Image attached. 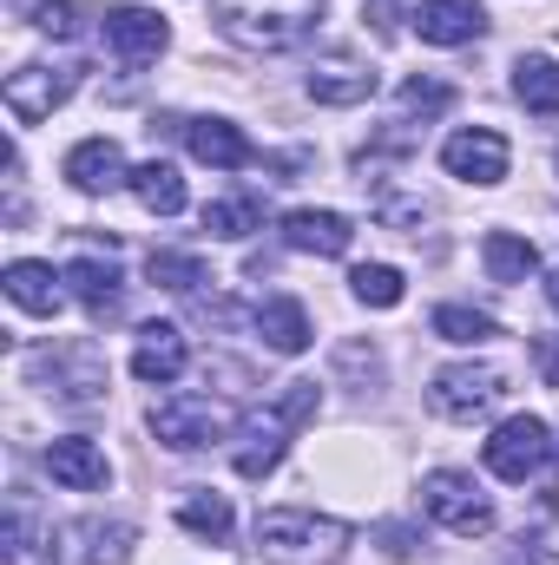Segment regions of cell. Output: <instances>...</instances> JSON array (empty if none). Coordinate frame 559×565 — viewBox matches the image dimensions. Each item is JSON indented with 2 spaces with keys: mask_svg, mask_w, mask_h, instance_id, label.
<instances>
[{
  "mask_svg": "<svg viewBox=\"0 0 559 565\" xmlns=\"http://www.w3.org/2000/svg\"><path fill=\"white\" fill-rule=\"evenodd\" d=\"M13 20H27V26L53 33V40H73L80 33V7L73 0H13Z\"/></svg>",
  "mask_w": 559,
  "mask_h": 565,
  "instance_id": "f1b7e54d",
  "label": "cell"
},
{
  "mask_svg": "<svg viewBox=\"0 0 559 565\" xmlns=\"http://www.w3.org/2000/svg\"><path fill=\"white\" fill-rule=\"evenodd\" d=\"M133 198H139L151 217H178V211H184V178H178V164L145 158L139 171H133Z\"/></svg>",
  "mask_w": 559,
  "mask_h": 565,
  "instance_id": "44dd1931",
  "label": "cell"
},
{
  "mask_svg": "<svg viewBox=\"0 0 559 565\" xmlns=\"http://www.w3.org/2000/svg\"><path fill=\"white\" fill-rule=\"evenodd\" d=\"M165 20L151 7H106V46L126 60V66H151L165 53Z\"/></svg>",
  "mask_w": 559,
  "mask_h": 565,
  "instance_id": "30bf717a",
  "label": "cell"
},
{
  "mask_svg": "<svg viewBox=\"0 0 559 565\" xmlns=\"http://www.w3.org/2000/svg\"><path fill=\"white\" fill-rule=\"evenodd\" d=\"M231 427L238 422H231V408H224L218 395H171V402L151 408V434H158L165 447H178V454H198V447L224 440Z\"/></svg>",
  "mask_w": 559,
  "mask_h": 565,
  "instance_id": "277c9868",
  "label": "cell"
},
{
  "mask_svg": "<svg viewBox=\"0 0 559 565\" xmlns=\"http://www.w3.org/2000/svg\"><path fill=\"white\" fill-rule=\"evenodd\" d=\"M184 362H191L184 329H178V322H145L139 349H133V375H139V382H158V388H171V382L184 375Z\"/></svg>",
  "mask_w": 559,
  "mask_h": 565,
  "instance_id": "7c38bea8",
  "label": "cell"
},
{
  "mask_svg": "<svg viewBox=\"0 0 559 565\" xmlns=\"http://www.w3.org/2000/svg\"><path fill=\"white\" fill-rule=\"evenodd\" d=\"M178 132H184V145H191V158H204V164H218V171L257 164V145L244 139L231 119H178Z\"/></svg>",
  "mask_w": 559,
  "mask_h": 565,
  "instance_id": "4fadbf2b",
  "label": "cell"
},
{
  "mask_svg": "<svg viewBox=\"0 0 559 565\" xmlns=\"http://www.w3.org/2000/svg\"><path fill=\"white\" fill-rule=\"evenodd\" d=\"M547 302H553V309H559V270H553V277H547Z\"/></svg>",
  "mask_w": 559,
  "mask_h": 565,
  "instance_id": "d6a6232c",
  "label": "cell"
},
{
  "mask_svg": "<svg viewBox=\"0 0 559 565\" xmlns=\"http://www.w3.org/2000/svg\"><path fill=\"white\" fill-rule=\"evenodd\" d=\"M342 546H349V526L329 513H309V507L257 513V553L271 565H329L342 559Z\"/></svg>",
  "mask_w": 559,
  "mask_h": 565,
  "instance_id": "7a4b0ae2",
  "label": "cell"
},
{
  "mask_svg": "<svg viewBox=\"0 0 559 565\" xmlns=\"http://www.w3.org/2000/svg\"><path fill=\"white\" fill-rule=\"evenodd\" d=\"M73 93H80V66H20V73H7V86H0V99H7V113H13L20 126L53 119Z\"/></svg>",
  "mask_w": 559,
  "mask_h": 565,
  "instance_id": "52a82bcc",
  "label": "cell"
},
{
  "mask_svg": "<svg viewBox=\"0 0 559 565\" xmlns=\"http://www.w3.org/2000/svg\"><path fill=\"white\" fill-rule=\"evenodd\" d=\"M500 395H507V375H500L494 362H454V369L434 375L428 408H434L441 422H474V415H487Z\"/></svg>",
  "mask_w": 559,
  "mask_h": 565,
  "instance_id": "5b68a950",
  "label": "cell"
},
{
  "mask_svg": "<svg viewBox=\"0 0 559 565\" xmlns=\"http://www.w3.org/2000/svg\"><path fill=\"white\" fill-rule=\"evenodd\" d=\"M447 106H454V86H441V79H402V113L434 119V113H447Z\"/></svg>",
  "mask_w": 559,
  "mask_h": 565,
  "instance_id": "4dcf8cb0",
  "label": "cell"
},
{
  "mask_svg": "<svg viewBox=\"0 0 559 565\" xmlns=\"http://www.w3.org/2000/svg\"><path fill=\"white\" fill-rule=\"evenodd\" d=\"M60 277L73 282V296H80L99 322H106V316H119V302H126V277H119L113 264H99V257H73Z\"/></svg>",
  "mask_w": 559,
  "mask_h": 565,
  "instance_id": "e0dca14e",
  "label": "cell"
},
{
  "mask_svg": "<svg viewBox=\"0 0 559 565\" xmlns=\"http://www.w3.org/2000/svg\"><path fill=\"white\" fill-rule=\"evenodd\" d=\"M534 362H540L547 388H559V335H534Z\"/></svg>",
  "mask_w": 559,
  "mask_h": 565,
  "instance_id": "1f68e13d",
  "label": "cell"
},
{
  "mask_svg": "<svg viewBox=\"0 0 559 565\" xmlns=\"http://www.w3.org/2000/svg\"><path fill=\"white\" fill-rule=\"evenodd\" d=\"M507 139L494 132V126H467V132H454V139L441 145V164H447V178H461V184H500L507 178Z\"/></svg>",
  "mask_w": 559,
  "mask_h": 565,
  "instance_id": "9c48e42d",
  "label": "cell"
},
{
  "mask_svg": "<svg viewBox=\"0 0 559 565\" xmlns=\"http://www.w3.org/2000/svg\"><path fill=\"white\" fill-rule=\"evenodd\" d=\"M481 454H487V473H500V480H534V473L547 467L553 440H547V422H540V415H514V422L494 427V440H487Z\"/></svg>",
  "mask_w": 559,
  "mask_h": 565,
  "instance_id": "ba28073f",
  "label": "cell"
},
{
  "mask_svg": "<svg viewBox=\"0 0 559 565\" xmlns=\"http://www.w3.org/2000/svg\"><path fill=\"white\" fill-rule=\"evenodd\" d=\"M66 277H53V264H33V257H20V264H7V296L27 309V316H60V289Z\"/></svg>",
  "mask_w": 559,
  "mask_h": 565,
  "instance_id": "d6986e66",
  "label": "cell"
},
{
  "mask_svg": "<svg viewBox=\"0 0 559 565\" xmlns=\"http://www.w3.org/2000/svg\"><path fill=\"white\" fill-rule=\"evenodd\" d=\"M178 526L198 540H231V500L224 493H184L178 500Z\"/></svg>",
  "mask_w": 559,
  "mask_h": 565,
  "instance_id": "cb8c5ba5",
  "label": "cell"
},
{
  "mask_svg": "<svg viewBox=\"0 0 559 565\" xmlns=\"http://www.w3.org/2000/svg\"><path fill=\"white\" fill-rule=\"evenodd\" d=\"M46 473H53L60 487H73V493H99V487L113 480L106 454H99L86 434H66V440H53V447H46Z\"/></svg>",
  "mask_w": 559,
  "mask_h": 565,
  "instance_id": "9a60e30c",
  "label": "cell"
},
{
  "mask_svg": "<svg viewBox=\"0 0 559 565\" xmlns=\"http://www.w3.org/2000/svg\"><path fill=\"white\" fill-rule=\"evenodd\" d=\"M421 507H428L454 540H481V533L494 526V500H487L467 473H447V467L421 480Z\"/></svg>",
  "mask_w": 559,
  "mask_h": 565,
  "instance_id": "8992f818",
  "label": "cell"
},
{
  "mask_svg": "<svg viewBox=\"0 0 559 565\" xmlns=\"http://www.w3.org/2000/svg\"><path fill=\"white\" fill-rule=\"evenodd\" d=\"M514 93H520V106H527V113L559 119V60H547V53H527V60L514 66Z\"/></svg>",
  "mask_w": 559,
  "mask_h": 565,
  "instance_id": "7402d4cb",
  "label": "cell"
},
{
  "mask_svg": "<svg viewBox=\"0 0 559 565\" xmlns=\"http://www.w3.org/2000/svg\"><path fill=\"white\" fill-rule=\"evenodd\" d=\"M80 540H86V546H80V565H126L139 533H133L126 520H113V526H99V520H93V526H80Z\"/></svg>",
  "mask_w": 559,
  "mask_h": 565,
  "instance_id": "83f0119b",
  "label": "cell"
},
{
  "mask_svg": "<svg viewBox=\"0 0 559 565\" xmlns=\"http://www.w3.org/2000/svg\"><path fill=\"white\" fill-rule=\"evenodd\" d=\"M257 335H264L277 355H303V349H309V316H303V302H296V296H271V302L257 309Z\"/></svg>",
  "mask_w": 559,
  "mask_h": 565,
  "instance_id": "ffe728a7",
  "label": "cell"
},
{
  "mask_svg": "<svg viewBox=\"0 0 559 565\" xmlns=\"http://www.w3.org/2000/svg\"><path fill=\"white\" fill-rule=\"evenodd\" d=\"M316 20H323V0H218V26L257 53L296 46Z\"/></svg>",
  "mask_w": 559,
  "mask_h": 565,
  "instance_id": "3957f363",
  "label": "cell"
},
{
  "mask_svg": "<svg viewBox=\"0 0 559 565\" xmlns=\"http://www.w3.org/2000/svg\"><path fill=\"white\" fill-rule=\"evenodd\" d=\"M481 264H487V277L494 282H527L534 270H540V250H534L527 237H514V231H487Z\"/></svg>",
  "mask_w": 559,
  "mask_h": 565,
  "instance_id": "603a6c76",
  "label": "cell"
},
{
  "mask_svg": "<svg viewBox=\"0 0 559 565\" xmlns=\"http://www.w3.org/2000/svg\"><path fill=\"white\" fill-rule=\"evenodd\" d=\"M66 178L80 184V191H113V184H133V171H126V151L113 139H80L66 151Z\"/></svg>",
  "mask_w": 559,
  "mask_h": 565,
  "instance_id": "2e32d148",
  "label": "cell"
},
{
  "mask_svg": "<svg viewBox=\"0 0 559 565\" xmlns=\"http://www.w3.org/2000/svg\"><path fill=\"white\" fill-rule=\"evenodd\" d=\"M309 99L316 106H362V99H376V73L356 60H323L309 73Z\"/></svg>",
  "mask_w": 559,
  "mask_h": 565,
  "instance_id": "ac0fdd59",
  "label": "cell"
},
{
  "mask_svg": "<svg viewBox=\"0 0 559 565\" xmlns=\"http://www.w3.org/2000/svg\"><path fill=\"white\" fill-rule=\"evenodd\" d=\"M257 224H264V204H257V198H218V204H204V231L224 237V244L251 237Z\"/></svg>",
  "mask_w": 559,
  "mask_h": 565,
  "instance_id": "484cf974",
  "label": "cell"
},
{
  "mask_svg": "<svg viewBox=\"0 0 559 565\" xmlns=\"http://www.w3.org/2000/svg\"><path fill=\"white\" fill-rule=\"evenodd\" d=\"M415 33L428 46H467V40L487 33V7H481V0H421Z\"/></svg>",
  "mask_w": 559,
  "mask_h": 565,
  "instance_id": "8fae6325",
  "label": "cell"
},
{
  "mask_svg": "<svg viewBox=\"0 0 559 565\" xmlns=\"http://www.w3.org/2000/svg\"><path fill=\"white\" fill-rule=\"evenodd\" d=\"M316 408H323V395H316V382H283V395L271 408H257L251 422L238 427V447H231V467L244 473V480H271L283 467V454H289V434L303 422H316Z\"/></svg>",
  "mask_w": 559,
  "mask_h": 565,
  "instance_id": "6da1fadb",
  "label": "cell"
},
{
  "mask_svg": "<svg viewBox=\"0 0 559 565\" xmlns=\"http://www.w3.org/2000/svg\"><path fill=\"white\" fill-rule=\"evenodd\" d=\"M434 335H441V342H494V335H500V322H494L487 309L441 302V309H434Z\"/></svg>",
  "mask_w": 559,
  "mask_h": 565,
  "instance_id": "4316f807",
  "label": "cell"
},
{
  "mask_svg": "<svg viewBox=\"0 0 559 565\" xmlns=\"http://www.w3.org/2000/svg\"><path fill=\"white\" fill-rule=\"evenodd\" d=\"M283 244L303 257H342L356 244V224L342 211H289L283 217Z\"/></svg>",
  "mask_w": 559,
  "mask_h": 565,
  "instance_id": "5bb4252c",
  "label": "cell"
},
{
  "mask_svg": "<svg viewBox=\"0 0 559 565\" xmlns=\"http://www.w3.org/2000/svg\"><path fill=\"white\" fill-rule=\"evenodd\" d=\"M349 282H356V296H362L369 309H395V302L409 296V282H402V270H395V264H362Z\"/></svg>",
  "mask_w": 559,
  "mask_h": 565,
  "instance_id": "f546056e",
  "label": "cell"
},
{
  "mask_svg": "<svg viewBox=\"0 0 559 565\" xmlns=\"http://www.w3.org/2000/svg\"><path fill=\"white\" fill-rule=\"evenodd\" d=\"M151 282L158 289H178V296H198L204 282H211V270H204V257H191V250H151Z\"/></svg>",
  "mask_w": 559,
  "mask_h": 565,
  "instance_id": "d4e9b609",
  "label": "cell"
}]
</instances>
